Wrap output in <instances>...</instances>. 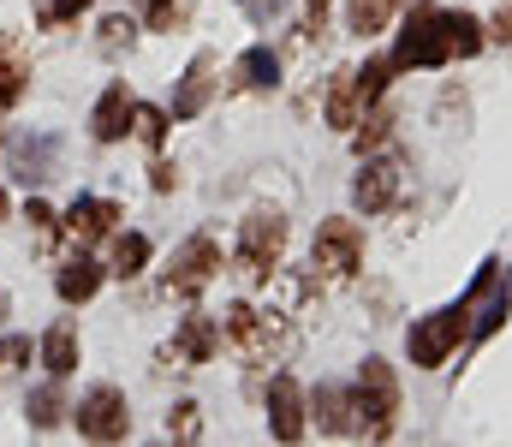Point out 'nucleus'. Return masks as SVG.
I'll use <instances>...</instances> for the list:
<instances>
[{
  "label": "nucleus",
  "instance_id": "obj_1",
  "mask_svg": "<svg viewBox=\"0 0 512 447\" xmlns=\"http://www.w3.org/2000/svg\"><path fill=\"white\" fill-rule=\"evenodd\" d=\"M483 48V24L471 12H447V6H417L411 24L399 30L393 66H447V60H471Z\"/></svg>",
  "mask_w": 512,
  "mask_h": 447
},
{
  "label": "nucleus",
  "instance_id": "obj_2",
  "mask_svg": "<svg viewBox=\"0 0 512 447\" xmlns=\"http://www.w3.org/2000/svg\"><path fill=\"white\" fill-rule=\"evenodd\" d=\"M471 316H477V304H471V298H459V304H447V310H435V316L411 322V334H405L411 364H417V370H441V364L459 352V340L471 334Z\"/></svg>",
  "mask_w": 512,
  "mask_h": 447
},
{
  "label": "nucleus",
  "instance_id": "obj_3",
  "mask_svg": "<svg viewBox=\"0 0 512 447\" xmlns=\"http://www.w3.org/2000/svg\"><path fill=\"white\" fill-rule=\"evenodd\" d=\"M352 424L364 430V436H376L382 442L387 430L399 424V376H393V364L382 358H364V370H358V388H352Z\"/></svg>",
  "mask_w": 512,
  "mask_h": 447
},
{
  "label": "nucleus",
  "instance_id": "obj_4",
  "mask_svg": "<svg viewBox=\"0 0 512 447\" xmlns=\"http://www.w3.org/2000/svg\"><path fill=\"white\" fill-rule=\"evenodd\" d=\"M358 263H364V227L358 221H340V215L322 221L316 227V245H310V269L322 281H352Z\"/></svg>",
  "mask_w": 512,
  "mask_h": 447
},
{
  "label": "nucleus",
  "instance_id": "obj_5",
  "mask_svg": "<svg viewBox=\"0 0 512 447\" xmlns=\"http://www.w3.org/2000/svg\"><path fill=\"white\" fill-rule=\"evenodd\" d=\"M72 412H78V436L96 442V447H114V442H126L131 436V406H126V394H120L114 382L90 388Z\"/></svg>",
  "mask_w": 512,
  "mask_h": 447
},
{
  "label": "nucleus",
  "instance_id": "obj_6",
  "mask_svg": "<svg viewBox=\"0 0 512 447\" xmlns=\"http://www.w3.org/2000/svg\"><path fill=\"white\" fill-rule=\"evenodd\" d=\"M280 251H286V215H274V209L251 215L245 233H239V275L268 281V275L280 269Z\"/></svg>",
  "mask_w": 512,
  "mask_h": 447
},
{
  "label": "nucleus",
  "instance_id": "obj_7",
  "mask_svg": "<svg viewBox=\"0 0 512 447\" xmlns=\"http://www.w3.org/2000/svg\"><path fill=\"white\" fill-rule=\"evenodd\" d=\"M221 269V245L209 233H191L179 251H173V269H167V293L173 298H197Z\"/></svg>",
  "mask_w": 512,
  "mask_h": 447
},
{
  "label": "nucleus",
  "instance_id": "obj_8",
  "mask_svg": "<svg viewBox=\"0 0 512 447\" xmlns=\"http://www.w3.org/2000/svg\"><path fill=\"white\" fill-rule=\"evenodd\" d=\"M399 185H405L399 161H393V155H376V161H364V167H358V179H352V203H358L364 215H382V209H393Z\"/></svg>",
  "mask_w": 512,
  "mask_h": 447
},
{
  "label": "nucleus",
  "instance_id": "obj_9",
  "mask_svg": "<svg viewBox=\"0 0 512 447\" xmlns=\"http://www.w3.org/2000/svg\"><path fill=\"white\" fill-rule=\"evenodd\" d=\"M268 430H274L280 447L304 442V388L292 376H274L268 382Z\"/></svg>",
  "mask_w": 512,
  "mask_h": 447
},
{
  "label": "nucleus",
  "instance_id": "obj_10",
  "mask_svg": "<svg viewBox=\"0 0 512 447\" xmlns=\"http://www.w3.org/2000/svg\"><path fill=\"white\" fill-rule=\"evenodd\" d=\"M60 155H66V144H60L54 132H30V138L12 144V173H18L24 185H42V179L60 173Z\"/></svg>",
  "mask_w": 512,
  "mask_h": 447
},
{
  "label": "nucleus",
  "instance_id": "obj_11",
  "mask_svg": "<svg viewBox=\"0 0 512 447\" xmlns=\"http://www.w3.org/2000/svg\"><path fill=\"white\" fill-rule=\"evenodd\" d=\"M209 96H215V54H191V66H185V78H179V90H173V120H197L203 108H209Z\"/></svg>",
  "mask_w": 512,
  "mask_h": 447
},
{
  "label": "nucleus",
  "instance_id": "obj_12",
  "mask_svg": "<svg viewBox=\"0 0 512 447\" xmlns=\"http://www.w3.org/2000/svg\"><path fill=\"white\" fill-rule=\"evenodd\" d=\"M114 221H126V209H120L114 197H72V209H66V233H72L78 245L108 239V233H114Z\"/></svg>",
  "mask_w": 512,
  "mask_h": 447
},
{
  "label": "nucleus",
  "instance_id": "obj_13",
  "mask_svg": "<svg viewBox=\"0 0 512 447\" xmlns=\"http://www.w3.org/2000/svg\"><path fill=\"white\" fill-rule=\"evenodd\" d=\"M131 114H137V96H131L126 84L114 78V84L102 90L96 114H90V132H96V144H120V138L131 132Z\"/></svg>",
  "mask_w": 512,
  "mask_h": 447
},
{
  "label": "nucleus",
  "instance_id": "obj_14",
  "mask_svg": "<svg viewBox=\"0 0 512 447\" xmlns=\"http://www.w3.org/2000/svg\"><path fill=\"white\" fill-rule=\"evenodd\" d=\"M215 346H221V328L209 322V316H185V328L167 340V364H209L215 358Z\"/></svg>",
  "mask_w": 512,
  "mask_h": 447
},
{
  "label": "nucleus",
  "instance_id": "obj_15",
  "mask_svg": "<svg viewBox=\"0 0 512 447\" xmlns=\"http://www.w3.org/2000/svg\"><path fill=\"white\" fill-rule=\"evenodd\" d=\"M30 90V54L18 36H0V108H18Z\"/></svg>",
  "mask_w": 512,
  "mask_h": 447
},
{
  "label": "nucleus",
  "instance_id": "obj_16",
  "mask_svg": "<svg viewBox=\"0 0 512 447\" xmlns=\"http://www.w3.org/2000/svg\"><path fill=\"white\" fill-rule=\"evenodd\" d=\"M358 114H364L358 72H334V84H328V126H334V132H352V126H358Z\"/></svg>",
  "mask_w": 512,
  "mask_h": 447
},
{
  "label": "nucleus",
  "instance_id": "obj_17",
  "mask_svg": "<svg viewBox=\"0 0 512 447\" xmlns=\"http://www.w3.org/2000/svg\"><path fill=\"white\" fill-rule=\"evenodd\" d=\"M42 364H48V376H72L78 370V328L72 322H54L42 334Z\"/></svg>",
  "mask_w": 512,
  "mask_h": 447
},
{
  "label": "nucleus",
  "instance_id": "obj_18",
  "mask_svg": "<svg viewBox=\"0 0 512 447\" xmlns=\"http://www.w3.org/2000/svg\"><path fill=\"white\" fill-rule=\"evenodd\" d=\"M405 0H346V30L352 36H382L387 18L399 12Z\"/></svg>",
  "mask_w": 512,
  "mask_h": 447
},
{
  "label": "nucleus",
  "instance_id": "obj_19",
  "mask_svg": "<svg viewBox=\"0 0 512 447\" xmlns=\"http://www.w3.org/2000/svg\"><path fill=\"white\" fill-rule=\"evenodd\" d=\"M310 412H316V430H328V436L352 430V394H340V388H316Z\"/></svg>",
  "mask_w": 512,
  "mask_h": 447
},
{
  "label": "nucleus",
  "instance_id": "obj_20",
  "mask_svg": "<svg viewBox=\"0 0 512 447\" xmlns=\"http://www.w3.org/2000/svg\"><path fill=\"white\" fill-rule=\"evenodd\" d=\"M60 298L66 304H84V298H96V287H102V263H90V257H72L66 269H60Z\"/></svg>",
  "mask_w": 512,
  "mask_h": 447
},
{
  "label": "nucleus",
  "instance_id": "obj_21",
  "mask_svg": "<svg viewBox=\"0 0 512 447\" xmlns=\"http://www.w3.org/2000/svg\"><path fill=\"white\" fill-rule=\"evenodd\" d=\"M221 328L251 352V358H262V346H268V328H262V316H256L251 304H227V316H221Z\"/></svg>",
  "mask_w": 512,
  "mask_h": 447
},
{
  "label": "nucleus",
  "instance_id": "obj_22",
  "mask_svg": "<svg viewBox=\"0 0 512 447\" xmlns=\"http://www.w3.org/2000/svg\"><path fill=\"white\" fill-rule=\"evenodd\" d=\"M24 418H30L36 430H54V424L66 418V400H60V376H54V382H42V388H30V400H24Z\"/></svg>",
  "mask_w": 512,
  "mask_h": 447
},
{
  "label": "nucleus",
  "instance_id": "obj_23",
  "mask_svg": "<svg viewBox=\"0 0 512 447\" xmlns=\"http://www.w3.org/2000/svg\"><path fill=\"white\" fill-rule=\"evenodd\" d=\"M274 78H280V60H274L268 48H251V54L239 60V84H245V90H268Z\"/></svg>",
  "mask_w": 512,
  "mask_h": 447
},
{
  "label": "nucleus",
  "instance_id": "obj_24",
  "mask_svg": "<svg viewBox=\"0 0 512 447\" xmlns=\"http://www.w3.org/2000/svg\"><path fill=\"white\" fill-rule=\"evenodd\" d=\"M143 263H149V239L143 233H120L114 239V275H143Z\"/></svg>",
  "mask_w": 512,
  "mask_h": 447
},
{
  "label": "nucleus",
  "instance_id": "obj_25",
  "mask_svg": "<svg viewBox=\"0 0 512 447\" xmlns=\"http://www.w3.org/2000/svg\"><path fill=\"white\" fill-rule=\"evenodd\" d=\"M387 138H393V114H358V126H352L358 149H382Z\"/></svg>",
  "mask_w": 512,
  "mask_h": 447
},
{
  "label": "nucleus",
  "instance_id": "obj_26",
  "mask_svg": "<svg viewBox=\"0 0 512 447\" xmlns=\"http://www.w3.org/2000/svg\"><path fill=\"white\" fill-rule=\"evenodd\" d=\"M393 72H399L393 60H370V66L358 72V96H364V108H370V102H382V96H387V78H393Z\"/></svg>",
  "mask_w": 512,
  "mask_h": 447
},
{
  "label": "nucleus",
  "instance_id": "obj_27",
  "mask_svg": "<svg viewBox=\"0 0 512 447\" xmlns=\"http://www.w3.org/2000/svg\"><path fill=\"white\" fill-rule=\"evenodd\" d=\"M131 132H137L149 149H161V138H167V114H161V108H137V114H131Z\"/></svg>",
  "mask_w": 512,
  "mask_h": 447
},
{
  "label": "nucleus",
  "instance_id": "obj_28",
  "mask_svg": "<svg viewBox=\"0 0 512 447\" xmlns=\"http://www.w3.org/2000/svg\"><path fill=\"white\" fill-rule=\"evenodd\" d=\"M131 36H137V24H131L126 12H114V18L102 24V54H120V48H131Z\"/></svg>",
  "mask_w": 512,
  "mask_h": 447
},
{
  "label": "nucleus",
  "instance_id": "obj_29",
  "mask_svg": "<svg viewBox=\"0 0 512 447\" xmlns=\"http://www.w3.org/2000/svg\"><path fill=\"white\" fill-rule=\"evenodd\" d=\"M167 424H173V436H179V442H197V430H203V412H197V400H179Z\"/></svg>",
  "mask_w": 512,
  "mask_h": 447
},
{
  "label": "nucleus",
  "instance_id": "obj_30",
  "mask_svg": "<svg viewBox=\"0 0 512 447\" xmlns=\"http://www.w3.org/2000/svg\"><path fill=\"white\" fill-rule=\"evenodd\" d=\"M30 358V340L24 334H0V370H24Z\"/></svg>",
  "mask_w": 512,
  "mask_h": 447
},
{
  "label": "nucleus",
  "instance_id": "obj_31",
  "mask_svg": "<svg viewBox=\"0 0 512 447\" xmlns=\"http://www.w3.org/2000/svg\"><path fill=\"white\" fill-rule=\"evenodd\" d=\"M30 227H36L42 239H54V227H60V215H54L48 203H30Z\"/></svg>",
  "mask_w": 512,
  "mask_h": 447
},
{
  "label": "nucleus",
  "instance_id": "obj_32",
  "mask_svg": "<svg viewBox=\"0 0 512 447\" xmlns=\"http://www.w3.org/2000/svg\"><path fill=\"white\" fill-rule=\"evenodd\" d=\"M149 185H155V191H173V185H179V167H173V161H155V167H149Z\"/></svg>",
  "mask_w": 512,
  "mask_h": 447
},
{
  "label": "nucleus",
  "instance_id": "obj_33",
  "mask_svg": "<svg viewBox=\"0 0 512 447\" xmlns=\"http://www.w3.org/2000/svg\"><path fill=\"white\" fill-rule=\"evenodd\" d=\"M328 12H334V0H304V18H310V30H316V36L328 30Z\"/></svg>",
  "mask_w": 512,
  "mask_h": 447
},
{
  "label": "nucleus",
  "instance_id": "obj_34",
  "mask_svg": "<svg viewBox=\"0 0 512 447\" xmlns=\"http://www.w3.org/2000/svg\"><path fill=\"white\" fill-rule=\"evenodd\" d=\"M173 18H179V6H173V0H149V24H155V30H167Z\"/></svg>",
  "mask_w": 512,
  "mask_h": 447
},
{
  "label": "nucleus",
  "instance_id": "obj_35",
  "mask_svg": "<svg viewBox=\"0 0 512 447\" xmlns=\"http://www.w3.org/2000/svg\"><path fill=\"white\" fill-rule=\"evenodd\" d=\"M84 6H90V0H54V6H48V18H54V24H66V18H78Z\"/></svg>",
  "mask_w": 512,
  "mask_h": 447
},
{
  "label": "nucleus",
  "instance_id": "obj_36",
  "mask_svg": "<svg viewBox=\"0 0 512 447\" xmlns=\"http://www.w3.org/2000/svg\"><path fill=\"white\" fill-rule=\"evenodd\" d=\"M280 6H286V0H245V12H251V18H274Z\"/></svg>",
  "mask_w": 512,
  "mask_h": 447
},
{
  "label": "nucleus",
  "instance_id": "obj_37",
  "mask_svg": "<svg viewBox=\"0 0 512 447\" xmlns=\"http://www.w3.org/2000/svg\"><path fill=\"white\" fill-rule=\"evenodd\" d=\"M495 36H501V42H512V6H501V12H495Z\"/></svg>",
  "mask_w": 512,
  "mask_h": 447
},
{
  "label": "nucleus",
  "instance_id": "obj_38",
  "mask_svg": "<svg viewBox=\"0 0 512 447\" xmlns=\"http://www.w3.org/2000/svg\"><path fill=\"white\" fill-rule=\"evenodd\" d=\"M6 310H12V298H6V287H0V322H6Z\"/></svg>",
  "mask_w": 512,
  "mask_h": 447
},
{
  "label": "nucleus",
  "instance_id": "obj_39",
  "mask_svg": "<svg viewBox=\"0 0 512 447\" xmlns=\"http://www.w3.org/2000/svg\"><path fill=\"white\" fill-rule=\"evenodd\" d=\"M0 221H6V191H0Z\"/></svg>",
  "mask_w": 512,
  "mask_h": 447
},
{
  "label": "nucleus",
  "instance_id": "obj_40",
  "mask_svg": "<svg viewBox=\"0 0 512 447\" xmlns=\"http://www.w3.org/2000/svg\"><path fill=\"white\" fill-rule=\"evenodd\" d=\"M179 447H197V442H179Z\"/></svg>",
  "mask_w": 512,
  "mask_h": 447
}]
</instances>
